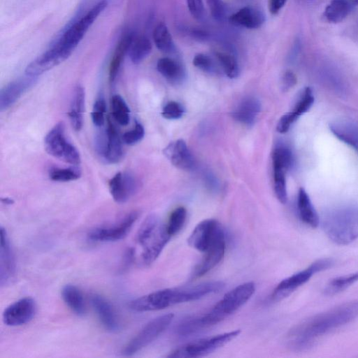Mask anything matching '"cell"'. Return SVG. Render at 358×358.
Returning <instances> with one entry per match:
<instances>
[{"label": "cell", "instance_id": "obj_26", "mask_svg": "<svg viewBox=\"0 0 358 358\" xmlns=\"http://www.w3.org/2000/svg\"><path fill=\"white\" fill-rule=\"evenodd\" d=\"M260 110L259 102L254 98L243 100L232 113L237 121L245 124H252Z\"/></svg>", "mask_w": 358, "mask_h": 358}, {"label": "cell", "instance_id": "obj_13", "mask_svg": "<svg viewBox=\"0 0 358 358\" xmlns=\"http://www.w3.org/2000/svg\"><path fill=\"white\" fill-rule=\"evenodd\" d=\"M16 264L6 230L1 227L0 285H9L15 279Z\"/></svg>", "mask_w": 358, "mask_h": 358}, {"label": "cell", "instance_id": "obj_27", "mask_svg": "<svg viewBox=\"0 0 358 358\" xmlns=\"http://www.w3.org/2000/svg\"><path fill=\"white\" fill-rule=\"evenodd\" d=\"M353 6L350 0H331L324 10V16L331 23H339L349 15Z\"/></svg>", "mask_w": 358, "mask_h": 358}, {"label": "cell", "instance_id": "obj_7", "mask_svg": "<svg viewBox=\"0 0 358 358\" xmlns=\"http://www.w3.org/2000/svg\"><path fill=\"white\" fill-rule=\"evenodd\" d=\"M173 319V315L169 313L150 320L127 343L122 353L126 356H131L147 347L169 327Z\"/></svg>", "mask_w": 358, "mask_h": 358}, {"label": "cell", "instance_id": "obj_21", "mask_svg": "<svg viewBox=\"0 0 358 358\" xmlns=\"http://www.w3.org/2000/svg\"><path fill=\"white\" fill-rule=\"evenodd\" d=\"M229 22L237 27L257 29L265 21L264 13L255 8L245 6L229 17Z\"/></svg>", "mask_w": 358, "mask_h": 358}, {"label": "cell", "instance_id": "obj_9", "mask_svg": "<svg viewBox=\"0 0 358 358\" xmlns=\"http://www.w3.org/2000/svg\"><path fill=\"white\" fill-rule=\"evenodd\" d=\"M224 236V231L217 220L206 219L194 227L187 242L196 250L206 252L218 239Z\"/></svg>", "mask_w": 358, "mask_h": 358}, {"label": "cell", "instance_id": "obj_14", "mask_svg": "<svg viewBox=\"0 0 358 358\" xmlns=\"http://www.w3.org/2000/svg\"><path fill=\"white\" fill-rule=\"evenodd\" d=\"M108 186L114 201L119 203H123L136 192L138 182L131 173L119 172L110 180Z\"/></svg>", "mask_w": 358, "mask_h": 358}, {"label": "cell", "instance_id": "obj_41", "mask_svg": "<svg viewBox=\"0 0 358 358\" xmlns=\"http://www.w3.org/2000/svg\"><path fill=\"white\" fill-rule=\"evenodd\" d=\"M193 64L196 68L207 73L216 71L214 61L208 55L203 53H199L194 57Z\"/></svg>", "mask_w": 358, "mask_h": 358}, {"label": "cell", "instance_id": "obj_11", "mask_svg": "<svg viewBox=\"0 0 358 358\" xmlns=\"http://www.w3.org/2000/svg\"><path fill=\"white\" fill-rule=\"evenodd\" d=\"M36 312V304L31 297H24L8 306L3 313L5 324L16 327L30 322Z\"/></svg>", "mask_w": 358, "mask_h": 358}, {"label": "cell", "instance_id": "obj_42", "mask_svg": "<svg viewBox=\"0 0 358 358\" xmlns=\"http://www.w3.org/2000/svg\"><path fill=\"white\" fill-rule=\"evenodd\" d=\"M145 134V130L143 125L136 122L134 127L125 132L122 136L123 141L129 145H133L141 141Z\"/></svg>", "mask_w": 358, "mask_h": 358}, {"label": "cell", "instance_id": "obj_25", "mask_svg": "<svg viewBox=\"0 0 358 358\" xmlns=\"http://www.w3.org/2000/svg\"><path fill=\"white\" fill-rule=\"evenodd\" d=\"M329 128L338 139L358 151L357 125L341 121L331 123Z\"/></svg>", "mask_w": 358, "mask_h": 358}, {"label": "cell", "instance_id": "obj_23", "mask_svg": "<svg viewBox=\"0 0 358 358\" xmlns=\"http://www.w3.org/2000/svg\"><path fill=\"white\" fill-rule=\"evenodd\" d=\"M84 107L85 90L83 86L77 85L74 90L68 113L71 125L76 131H79L83 127Z\"/></svg>", "mask_w": 358, "mask_h": 358}, {"label": "cell", "instance_id": "obj_45", "mask_svg": "<svg viewBox=\"0 0 358 358\" xmlns=\"http://www.w3.org/2000/svg\"><path fill=\"white\" fill-rule=\"evenodd\" d=\"M299 115L294 111L284 114L279 120L277 124V131L279 133L285 134L289 129L292 124L299 118Z\"/></svg>", "mask_w": 358, "mask_h": 358}, {"label": "cell", "instance_id": "obj_4", "mask_svg": "<svg viewBox=\"0 0 358 358\" xmlns=\"http://www.w3.org/2000/svg\"><path fill=\"white\" fill-rule=\"evenodd\" d=\"M107 4L108 2L106 0L97 2L69 27L54 45L69 57L80 43L89 28L106 8Z\"/></svg>", "mask_w": 358, "mask_h": 358}, {"label": "cell", "instance_id": "obj_12", "mask_svg": "<svg viewBox=\"0 0 358 358\" xmlns=\"http://www.w3.org/2000/svg\"><path fill=\"white\" fill-rule=\"evenodd\" d=\"M102 136L98 143L99 152L110 164L120 161L123 156L122 141L110 118L107 120V127Z\"/></svg>", "mask_w": 358, "mask_h": 358}, {"label": "cell", "instance_id": "obj_43", "mask_svg": "<svg viewBox=\"0 0 358 358\" xmlns=\"http://www.w3.org/2000/svg\"><path fill=\"white\" fill-rule=\"evenodd\" d=\"M212 17L222 22L226 17V6L222 0H206Z\"/></svg>", "mask_w": 358, "mask_h": 358}, {"label": "cell", "instance_id": "obj_37", "mask_svg": "<svg viewBox=\"0 0 358 358\" xmlns=\"http://www.w3.org/2000/svg\"><path fill=\"white\" fill-rule=\"evenodd\" d=\"M80 170L76 166L67 168L54 167L49 171V177L53 181L69 182L80 177Z\"/></svg>", "mask_w": 358, "mask_h": 358}, {"label": "cell", "instance_id": "obj_20", "mask_svg": "<svg viewBox=\"0 0 358 358\" xmlns=\"http://www.w3.org/2000/svg\"><path fill=\"white\" fill-rule=\"evenodd\" d=\"M91 303L104 328L111 332L117 331L119 329V322L110 303L96 294L92 295Z\"/></svg>", "mask_w": 358, "mask_h": 358}, {"label": "cell", "instance_id": "obj_2", "mask_svg": "<svg viewBox=\"0 0 358 358\" xmlns=\"http://www.w3.org/2000/svg\"><path fill=\"white\" fill-rule=\"evenodd\" d=\"M255 291V285L252 282L238 285L225 294L208 313L181 323L178 327V333L187 336L217 324L244 305Z\"/></svg>", "mask_w": 358, "mask_h": 358}, {"label": "cell", "instance_id": "obj_50", "mask_svg": "<svg viewBox=\"0 0 358 358\" xmlns=\"http://www.w3.org/2000/svg\"><path fill=\"white\" fill-rule=\"evenodd\" d=\"M354 6L358 5V0H350Z\"/></svg>", "mask_w": 358, "mask_h": 358}, {"label": "cell", "instance_id": "obj_18", "mask_svg": "<svg viewBox=\"0 0 358 358\" xmlns=\"http://www.w3.org/2000/svg\"><path fill=\"white\" fill-rule=\"evenodd\" d=\"M164 154L171 162L177 168L190 170L194 166V159L186 143L178 139L171 143L164 150Z\"/></svg>", "mask_w": 358, "mask_h": 358}, {"label": "cell", "instance_id": "obj_36", "mask_svg": "<svg viewBox=\"0 0 358 358\" xmlns=\"http://www.w3.org/2000/svg\"><path fill=\"white\" fill-rule=\"evenodd\" d=\"M186 217L187 210L182 206H180L172 211L166 224L167 231L171 236L177 234L182 229Z\"/></svg>", "mask_w": 358, "mask_h": 358}, {"label": "cell", "instance_id": "obj_17", "mask_svg": "<svg viewBox=\"0 0 358 358\" xmlns=\"http://www.w3.org/2000/svg\"><path fill=\"white\" fill-rule=\"evenodd\" d=\"M226 248L225 236L218 239L205 253L201 262L194 267L192 278L203 276L213 269L222 259Z\"/></svg>", "mask_w": 358, "mask_h": 358}, {"label": "cell", "instance_id": "obj_48", "mask_svg": "<svg viewBox=\"0 0 358 358\" xmlns=\"http://www.w3.org/2000/svg\"><path fill=\"white\" fill-rule=\"evenodd\" d=\"M287 0H268V9L271 14H277L285 6Z\"/></svg>", "mask_w": 358, "mask_h": 358}, {"label": "cell", "instance_id": "obj_5", "mask_svg": "<svg viewBox=\"0 0 358 358\" xmlns=\"http://www.w3.org/2000/svg\"><path fill=\"white\" fill-rule=\"evenodd\" d=\"M44 145L46 152L52 157L73 166L80 164L78 151L66 138L63 122H58L48 132L44 138Z\"/></svg>", "mask_w": 358, "mask_h": 358}, {"label": "cell", "instance_id": "obj_31", "mask_svg": "<svg viewBox=\"0 0 358 358\" xmlns=\"http://www.w3.org/2000/svg\"><path fill=\"white\" fill-rule=\"evenodd\" d=\"M152 36L156 47L161 52L171 53L175 50L171 34L164 23L160 22L155 27Z\"/></svg>", "mask_w": 358, "mask_h": 358}, {"label": "cell", "instance_id": "obj_39", "mask_svg": "<svg viewBox=\"0 0 358 358\" xmlns=\"http://www.w3.org/2000/svg\"><path fill=\"white\" fill-rule=\"evenodd\" d=\"M106 112V101L103 97H99L95 101L91 113L92 120L96 127H101L104 124Z\"/></svg>", "mask_w": 358, "mask_h": 358}, {"label": "cell", "instance_id": "obj_1", "mask_svg": "<svg viewBox=\"0 0 358 358\" xmlns=\"http://www.w3.org/2000/svg\"><path fill=\"white\" fill-rule=\"evenodd\" d=\"M357 317L358 300L345 302L296 325L287 336V345L294 351L308 350L315 344L320 337L352 322Z\"/></svg>", "mask_w": 358, "mask_h": 358}, {"label": "cell", "instance_id": "obj_3", "mask_svg": "<svg viewBox=\"0 0 358 358\" xmlns=\"http://www.w3.org/2000/svg\"><path fill=\"white\" fill-rule=\"evenodd\" d=\"M322 227L334 243L348 245L358 238V205H348L326 213Z\"/></svg>", "mask_w": 358, "mask_h": 358}, {"label": "cell", "instance_id": "obj_32", "mask_svg": "<svg viewBox=\"0 0 358 358\" xmlns=\"http://www.w3.org/2000/svg\"><path fill=\"white\" fill-rule=\"evenodd\" d=\"M358 281V271L331 279L326 285L324 293L327 296L336 295Z\"/></svg>", "mask_w": 358, "mask_h": 358}, {"label": "cell", "instance_id": "obj_38", "mask_svg": "<svg viewBox=\"0 0 358 358\" xmlns=\"http://www.w3.org/2000/svg\"><path fill=\"white\" fill-rule=\"evenodd\" d=\"M314 103V96L310 87H305L301 92L292 111L299 116L306 113Z\"/></svg>", "mask_w": 358, "mask_h": 358}, {"label": "cell", "instance_id": "obj_40", "mask_svg": "<svg viewBox=\"0 0 358 358\" xmlns=\"http://www.w3.org/2000/svg\"><path fill=\"white\" fill-rule=\"evenodd\" d=\"M272 161L277 162L288 170L293 161L292 152L287 147L279 146L273 152Z\"/></svg>", "mask_w": 358, "mask_h": 358}, {"label": "cell", "instance_id": "obj_16", "mask_svg": "<svg viewBox=\"0 0 358 358\" xmlns=\"http://www.w3.org/2000/svg\"><path fill=\"white\" fill-rule=\"evenodd\" d=\"M67 58L54 45L33 60L26 67L25 73L36 77L59 65Z\"/></svg>", "mask_w": 358, "mask_h": 358}, {"label": "cell", "instance_id": "obj_28", "mask_svg": "<svg viewBox=\"0 0 358 358\" xmlns=\"http://www.w3.org/2000/svg\"><path fill=\"white\" fill-rule=\"evenodd\" d=\"M62 297L65 303L77 315L83 316L86 313L85 300L80 290L73 285H66L62 289Z\"/></svg>", "mask_w": 358, "mask_h": 358}, {"label": "cell", "instance_id": "obj_35", "mask_svg": "<svg viewBox=\"0 0 358 358\" xmlns=\"http://www.w3.org/2000/svg\"><path fill=\"white\" fill-rule=\"evenodd\" d=\"M215 56L224 73L230 78L239 74V67L236 57L229 52H215Z\"/></svg>", "mask_w": 358, "mask_h": 358}, {"label": "cell", "instance_id": "obj_44", "mask_svg": "<svg viewBox=\"0 0 358 358\" xmlns=\"http://www.w3.org/2000/svg\"><path fill=\"white\" fill-rule=\"evenodd\" d=\"M184 112L182 106L176 101L167 103L162 109V116L168 120H176L182 117Z\"/></svg>", "mask_w": 358, "mask_h": 358}, {"label": "cell", "instance_id": "obj_15", "mask_svg": "<svg viewBox=\"0 0 358 358\" xmlns=\"http://www.w3.org/2000/svg\"><path fill=\"white\" fill-rule=\"evenodd\" d=\"M171 238L166 224L161 223L156 231L141 245L143 248V263L150 265L154 262Z\"/></svg>", "mask_w": 358, "mask_h": 358}, {"label": "cell", "instance_id": "obj_29", "mask_svg": "<svg viewBox=\"0 0 358 358\" xmlns=\"http://www.w3.org/2000/svg\"><path fill=\"white\" fill-rule=\"evenodd\" d=\"M157 69L162 76L171 82H179L185 76L182 66L170 57L160 58L157 63Z\"/></svg>", "mask_w": 358, "mask_h": 358}, {"label": "cell", "instance_id": "obj_22", "mask_svg": "<svg viewBox=\"0 0 358 358\" xmlns=\"http://www.w3.org/2000/svg\"><path fill=\"white\" fill-rule=\"evenodd\" d=\"M297 208L299 217L303 222L312 228L318 227L320 222L319 215L308 194L302 187L299 189L298 192Z\"/></svg>", "mask_w": 358, "mask_h": 358}, {"label": "cell", "instance_id": "obj_6", "mask_svg": "<svg viewBox=\"0 0 358 358\" xmlns=\"http://www.w3.org/2000/svg\"><path fill=\"white\" fill-rule=\"evenodd\" d=\"M241 330L237 329L225 332L211 337L201 338L188 343L173 350L168 356L174 358H194L205 356L237 337Z\"/></svg>", "mask_w": 358, "mask_h": 358}, {"label": "cell", "instance_id": "obj_30", "mask_svg": "<svg viewBox=\"0 0 358 358\" xmlns=\"http://www.w3.org/2000/svg\"><path fill=\"white\" fill-rule=\"evenodd\" d=\"M152 50V44L145 36H134L129 46L128 55L133 64L141 63Z\"/></svg>", "mask_w": 358, "mask_h": 358}, {"label": "cell", "instance_id": "obj_19", "mask_svg": "<svg viewBox=\"0 0 358 358\" xmlns=\"http://www.w3.org/2000/svg\"><path fill=\"white\" fill-rule=\"evenodd\" d=\"M35 77L27 76V78L17 79L4 86L0 92V110L8 109L30 87Z\"/></svg>", "mask_w": 358, "mask_h": 358}, {"label": "cell", "instance_id": "obj_49", "mask_svg": "<svg viewBox=\"0 0 358 358\" xmlns=\"http://www.w3.org/2000/svg\"><path fill=\"white\" fill-rule=\"evenodd\" d=\"M1 201L6 204H11L13 203V200L9 198H2Z\"/></svg>", "mask_w": 358, "mask_h": 358}, {"label": "cell", "instance_id": "obj_34", "mask_svg": "<svg viewBox=\"0 0 358 358\" xmlns=\"http://www.w3.org/2000/svg\"><path fill=\"white\" fill-rule=\"evenodd\" d=\"M112 115L114 120L120 125L126 126L130 120V110L124 100L119 94H115L111 99Z\"/></svg>", "mask_w": 358, "mask_h": 358}, {"label": "cell", "instance_id": "obj_24", "mask_svg": "<svg viewBox=\"0 0 358 358\" xmlns=\"http://www.w3.org/2000/svg\"><path fill=\"white\" fill-rule=\"evenodd\" d=\"M134 36L132 33H127L119 41L113 55L109 66V80L113 83L119 73L124 56L128 54L129 46Z\"/></svg>", "mask_w": 358, "mask_h": 358}, {"label": "cell", "instance_id": "obj_33", "mask_svg": "<svg viewBox=\"0 0 358 358\" xmlns=\"http://www.w3.org/2000/svg\"><path fill=\"white\" fill-rule=\"evenodd\" d=\"M273 185L275 196L281 203L287 200L285 173L287 169L278 162H273Z\"/></svg>", "mask_w": 358, "mask_h": 358}, {"label": "cell", "instance_id": "obj_47", "mask_svg": "<svg viewBox=\"0 0 358 358\" xmlns=\"http://www.w3.org/2000/svg\"><path fill=\"white\" fill-rule=\"evenodd\" d=\"M296 75L291 71H287L282 78V89L286 92L293 87L296 83Z\"/></svg>", "mask_w": 358, "mask_h": 358}, {"label": "cell", "instance_id": "obj_8", "mask_svg": "<svg viewBox=\"0 0 358 358\" xmlns=\"http://www.w3.org/2000/svg\"><path fill=\"white\" fill-rule=\"evenodd\" d=\"M334 263V260L330 258H322L315 261L306 268L282 280L274 289L272 297L279 299L288 296L308 282L315 273L331 268Z\"/></svg>", "mask_w": 358, "mask_h": 358}, {"label": "cell", "instance_id": "obj_10", "mask_svg": "<svg viewBox=\"0 0 358 358\" xmlns=\"http://www.w3.org/2000/svg\"><path fill=\"white\" fill-rule=\"evenodd\" d=\"M138 217V212L132 211L126 215L117 223L109 226L99 227L88 233V238L92 241H116L123 239L131 230Z\"/></svg>", "mask_w": 358, "mask_h": 358}, {"label": "cell", "instance_id": "obj_46", "mask_svg": "<svg viewBox=\"0 0 358 358\" xmlns=\"http://www.w3.org/2000/svg\"><path fill=\"white\" fill-rule=\"evenodd\" d=\"M187 7L191 15L196 20H201L205 15L202 0H187Z\"/></svg>", "mask_w": 358, "mask_h": 358}]
</instances>
